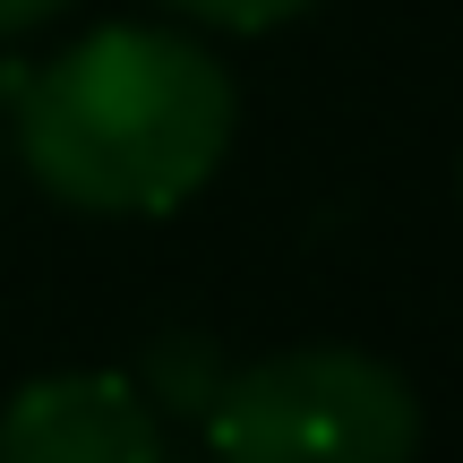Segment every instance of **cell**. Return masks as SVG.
<instances>
[{
    "label": "cell",
    "instance_id": "cell-1",
    "mask_svg": "<svg viewBox=\"0 0 463 463\" xmlns=\"http://www.w3.org/2000/svg\"><path fill=\"white\" fill-rule=\"evenodd\" d=\"M232 120L241 103L206 43L164 26H103L34 69L17 103V155L61 206L172 215L215 181Z\"/></svg>",
    "mask_w": 463,
    "mask_h": 463
},
{
    "label": "cell",
    "instance_id": "cell-2",
    "mask_svg": "<svg viewBox=\"0 0 463 463\" xmlns=\"http://www.w3.org/2000/svg\"><path fill=\"white\" fill-rule=\"evenodd\" d=\"M215 463H412L420 395L395 361L352 344H300L241 369L206 412Z\"/></svg>",
    "mask_w": 463,
    "mask_h": 463
},
{
    "label": "cell",
    "instance_id": "cell-3",
    "mask_svg": "<svg viewBox=\"0 0 463 463\" xmlns=\"http://www.w3.org/2000/svg\"><path fill=\"white\" fill-rule=\"evenodd\" d=\"M0 463H164V430L120 369H52L0 403Z\"/></svg>",
    "mask_w": 463,
    "mask_h": 463
},
{
    "label": "cell",
    "instance_id": "cell-4",
    "mask_svg": "<svg viewBox=\"0 0 463 463\" xmlns=\"http://www.w3.org/2000/svg\"><path fill=\"white\" fill-rule=\"evenodd\" d=\"M172 9L206 17V26H223V34H266V26H283V17L317 9V0H172Z\"/></svg>",
    "mask_w": 463,
    "mask_h": 463
},
{
    "label": "cell",
    "instance_id": "cell-5",
    "mask_svg": "<svg viewBox=\"0 0 463 463\" xmlns=\"http://www.w3.org/2000/svg\"><path fill=\"white\" fill-rule=\"evenodd\" d=\"M69 0H0V34H26V26H43V17H61Z\"/></svg>",
    "mask_w": 463,
    "mask_h": 463
}]
</instances>
